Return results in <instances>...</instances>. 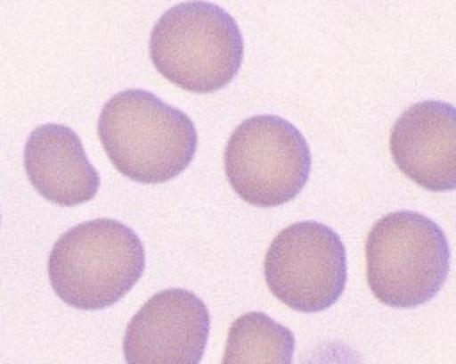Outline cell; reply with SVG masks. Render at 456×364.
<instances>
[{
    "instance_id": "obj_1",
    "label": "cell",
    "mask_w": 456,
    "mask_h": 364,
    "mask_svg": "<svg viewBox=\"0 0 456 364\" xmlns=\"http://www.w3.org/2000/svg\"><path fill=\"white\" fill-rule=\"evenodd\" d=\"M98 136L114 168L141 184L178 177L198 146L192 120L144 89L110 96L98 118Z\"/></svg>"
},
{
    "instance_id": "obj_2",
    "label": "cell",
    "mask_w": 456,
    "mask_h": 364,
    "mask_svg": "<svg viewBox=\"0 0 456 364\" xmlns=\"http://www.w3.org/2000/svg\"><path fill=\"white\" fill-rule=\"evenodd\" d=\"M144 246L126 225L98 218L66 230L48 255V280L55 294L82 310L119 302L141 278Z\"/></svg>"
},
{
    "instance_id": "obj_3",
    "label": "cell",
    "mask_w": 456,
    "mask_h": 364,
    "mask_svg": "<svg viewBox=\"0 0 456 364\" xmlns=\"http://www.w3.org/2000/svg\"><path fill=\"white\" fill-rule=\"evenodd\" d=\"M244 41L233 16L205 2H182L166 11L150 34L157 71L191 93H214L237 75Z\"/></svg>"
},
{
    "instance_id": "obj_4",
    "label": "cell",
    "mask_w": 456,
    "mask_h": 364,
    "mask_svg": "<svg viewBox=\"0 0 456 364\" xmlns=\"http://www.w3.org/2000/svg\"><path fill=\"white\" fill-rule=\"evenodd\" d=\"M367 284L395 309L429 302L449 275V241L428 216L395 211L378 219L365 241Z\"/></svg>"
},
{
    "instance_id": "obj_5",
    "label": "cell",
    "mask_w": 456,
    "mask_h": 364,
    "mask_svg": "<svg viewBox=\"0 0 456 364\" xmlns=\"http://www.w3.org/2000/svg\"><path fill=\"white\" fill-rule=\"evenodd\" d=\"M310 166L305 136L274 114L244 120L224 148V173L232 189L255 207L290 202L305 187Z\"/></svg>"
},
{
    "instance_id": "obj_6",
    "label": "cell",
    "mask_w": 456,
    "mask_h": 364,
    "mask_svg": "<svg viewBox=\"0 0 456 364\" xmlns=\"http://www.w3.org/2000/svg\"><path fill=\"white\" fill-rule=\"evenodd\" d=\"M264 275L271 293L292 310L321 312L344 293V243L319 221L292 223L269 244Z\"/></svg>"
},
{
    "instance_id": "obj_7",
    "label": "cell",
    "mask_w": 456,
    "mask_h": 364,
    "mask_svg": "<svg viewBox=\"0 0 456 364\" xmlns=\"http://www.w3.org/2000/svg\"><path fill=\"white\" fill-rule=\"evenodd\" d=\"M210 332L208 309L187 289L153 294L128 321L123 337L126 364H200Z\"/></svg>"
},
{
    "instance_id": "obj_8",
    "label": "cell",
    "mask_w": 456,
    "mask_h": 364,
    "mask_svg": "<svg viewBox=\"0 0 456 364\" xmlns=\"http://www.w3.org/2000/svg\"><path fill=\"white\" fill-rule=\"evenodd\" d=\"M395 166L428 191L456 189V107L442 100L410 105L394 123Z\"/></svg>"
},
{
    "instance_id": "obj_9",
    "label": "cell",
    "mask_w": 456,
    "mask_h": 364,
    "mask_svg": "<svg viewBox=\"0 0 456 364\" xmlns=\"http://www.w3.org/2000/svg\"><path fill=\"white\" fill-rule=\"evenodd\" d=\"M23 164L34 189L62 207L96 196L100 175L89 162L75 130L59 123L34 128L25 143Z\"/></svg>"
},
{
    "instance_id": "obj_10",
    "label": "cell",
    "mask_w": 456,
    "mask_h": 364,
    "mask_svg": "<svg viewBox=\"0 0 456 364\" xmlns=\"http://www.w3.org/2000/svg\"><path fill=\"white\" fill-rule=\"evenodd\" d=\"M294 334L264 312L239 316L228 330L221 364H292Z\"/></svg>"
}]
</instances>
